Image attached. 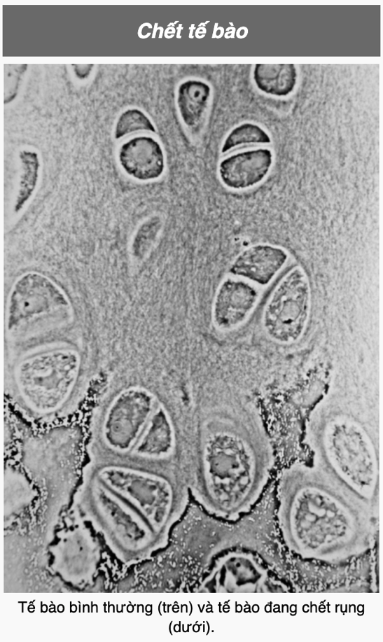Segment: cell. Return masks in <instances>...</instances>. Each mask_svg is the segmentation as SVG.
I'll use <instances>...</instances> for the list:
<instances>
[{
	"label": "cell",
	"mask_w": 383,
	"mask_h": 642,
	"mask_svg": "<svg viewBox=\"0 0 383 642\" xmlns=\"http://www.w3.org/2000/svg\"><path fill=\"white\" fill-rule=\"evenodd\" d=\"M193 454L189 491L209 515L228 521L252 508L274 466L263 421L246 408L207 412L197 425Z\"/></svg>",
	"instance_id": "cell-1"
},
{
	"label": "cell",
	"mask_w": 383,
	"mask_h": 642,
	"mask_svg": "<svg viewBox=\"0 0 383 642\" xmlns=\"http://www.w3.org/2000/svg\"><path fill=\"white\" fill-rule=\"evenodd\" d=\"M321 470L368 506L379 481V451L365 424L351 411L322 412L310 431Z\"/></svg>",
	"instance_id": "cell-2"
},
{
	"label": "cell",
	"mask_w": 383,
	"mask_h": 642,
	"mask_svg": "<svg viewBox=\"0 0 383 642\" xmlns=\"http://www.w3.org/2000/svg\"><path fill=\"white\" fill-rule=\"evenodd\" d=\"M98 477L166 547L187 507L189 489L185 482L173 473L125 463L103 466Z\"/></svg>",
	"instance_id": "cell-3"
},
{
	"label": "cell",
	"mask_w": 383,
	"mask_h": 642,
	"mask_svg": "<svg viewBox=\"0 0 383 642\" xmlns=\"http://www.w3.org/2000/svg\"><path fill=\"white\" fill-rule=\"evenodd\" d=\"M80 368V356L73 349H53L24 359L14 374L23 404L38 416L57 413L70 398Z\"/></svg>",
	"instance_id": "cell-4"
},
{
	"label": "cell",
	"mask_w": 383,
	"mask_h": 642,
	"mask_svg": "<svg viewBox=\"0 0 383 642\" xmlns=\"http://www.w3.org/2000/svg\"><path fill=\"white\" fill-rule=\"evenodd\" d=\"M71 303L53 281L29 272L13 285L8 301L6 326L13 337H28L65 325L72 318Z\"/></svg>",
	"instance_id": "cell-5"
},
{
	"label": "cell",
	"mask_w": 383,
	"mask_h": 642,
	"mask_svg": "<svg viewBox=\"0 0 383 642\" xmlns=\"http://www.w3.org/2000/svg\"><path fill=\"white\" fill-rule=\"evenodd\" d=\"M159 401L144 389L132 387L118 393L102 417L99 435L111 452L130 455Z\"/></svg>",
	"instance_id": "cell-6"
},
{
	"label": "cell",
	"mask_w": 383,
	"mask_h": 642,
	"mask_svg": "<svg viewBox=\"0 0 383 642\" xmlns=\"http://www.w3.org/2000/svg\"><path fill=\"white\" fill-rule=\"evenodd\" d=\"M310 304L308 279L300 267H294L279 283L264 309L267 334L280 343L297 341L306 327Z\"/></svg>",
	"instance_id": "cell-7"
},
{
	"label": "cell",
	"mask_w": 383,
	"mask_h": 642,
	"mask_svg": "<svg viewBox=\"0 0 383 642\" xmlns=\"http://www.w3.org/2000/svg\"><path fill=\"white\" fill-rule=\"evenodd\" d=\"M266 568L253 554L232 551L216 558L198 588L201 592H255L265 590Z\"/></svg>",
	"instance_id": "cell-8"
},
{
	"label": "cell",
	"mask_w": 383,
	"mask_h": 642,
	"mask_svg": "<svg viewBox=\"0 0 383 642\" xmlns=\"http://www.w3.org/2000/svg\"><path fill=\"white\" fill-rule=\"evenodd\" d=\"M273 164V153L266 148L245 150L224 158L218 165L221 183L232 190H246L261 183Z\"/></svg>",
	"instance_id": "cell-9"
},
{
	"label": "cell",
	"mask_w": 383,
	"mask_h": 642,
	"mask_svg": "<svg viewBox=\"0 0 383 642\" xmlns=\"http://www.w3.org/2000/svg\"><path fill=\"white\" fill-rule=\"evenodd\" d=\"M259 298L257 288L239 279L224 280L215 296L213 316L221 329L230 330L242 323L253 310Z\"/></svg>",
	"instance_id": "cell-10"
},
{
	"label": "cell",
	"mask_w": 383,
	"mask_h": 642,
	"mask_svg": "<svg viewBox=\"0 0 383 642\" xmlns=\"http://www.w3.org/2000/svg\"><path fill=\"white\" fill-rule=\"evenodd\" d=\"M118 160L127 175L140 181L157 179L165 171L163 149L150 136H137L126 141L118 150Z\"/></svg>",
	"instance_id": "cell-11"
},
{
	"label": "cell",
	"mask_w": 383,
	"mask_h": 642,
	"mask_svg": "<svg viewBox=\"0 0 383 642\" xmlns=\"http://www.w3.org/2000/svg\"><path fill=\"white\" fill-rule=\"evenodd\" d=\"M176 433L169 411L159 402L130 456L149 462L170 459L176 451Z\"/></svg>",
	"instance_id": "cell-12"
},
{
	"label": "cell",
	"mask_w": 383,
	"mask_h": 642,
	"mask_svg": "<svg viewBox=\"0 0 383 642\" xmlns=\"http://www.w3.org/2000/svg\"><path fill=\"white\" fill-rule=\"evenodd\" d=\"M287 252L281 247L260 244L251 246L232 262L229 272L261 286L268 284L288 260Z\"/></svg>",
	"instance_id": "cell-13"
},
{
	"label": "cell",
	"mask_w": 383,
	"mask_h": 642,
	"mask_svg": "<svg viewBox=\"0 0 383 642\" xmlns=\"http://www.w3.org/2000/svg\"><path fill=\"white\" fill-rule=\"evenodd\" d=\"M210 96V85L201 80L188 79L179 85L177 108L183 123L187 127H193L200 123Z\"/></svg>",
	"instance_id": "cell-14"
},
{
	"label": "cell",
	"mask_w": 383,
	"mask_h": 642,
	"mask_svg": "<svg viewBox=\"0 0 383 642\" xmlns=\"http://www.w3.org/2000/svg\"><path fill=\"white\" fill-rule=\"evenodd\" d=\"M253 78L260 90L281 97L293 91L297 73L293 64H256Z\"/></svg>",
	"instance_id": "cell-15"
},
{
	"label": "cell",
	"mask_w": 383,
	"mask_h": 642,
	"mask_svg": "<svg viewBox=\"0 0 383 642\" xmlns=\"http://www.w3.org/2000/svg\"><path fill=\"white\" fill-rule=\"evenodd\" d=\"M22 174L14 210L20 211L32 197L36 189L39 171V160L36 153L22 151L20 153Z\"/></svg>",
	"instance_id": "cell-16"
},
{
	"label": "cell",
	"mask_w": 383,
	"mask_h": 642,
	"mask_svg": "<svg viewBox=\"0 0 383 642\" xmlns=\"http://www.w3.org/2000/svg\"><path fill=\"white\" fill-rule=\"evenodd\" d=\"M270 142V135L263 127L255 123H244L228 134L223 143L221 153H226L244 145L267 144Z\"/></svg>",
	"instance_id": "cell-17"
},
{
	"label": "cell",
	"mask_w": 383,
	"mask_h": 642,
	"mask_svg": "<svg viewBox=\"0 0 383 642\" xmlns=\"http://www.w3.org/2000/svg\"><path fill=\"white\" fill-rule=\"evenodd\" d=\"M138 132L156 131L153 123L144 112L137 109H127L117 120L115 138L118 139Z\"/></svg>",
	"instance_id": "cell-18"
}]
</instances>
